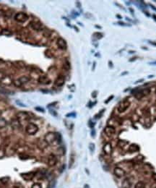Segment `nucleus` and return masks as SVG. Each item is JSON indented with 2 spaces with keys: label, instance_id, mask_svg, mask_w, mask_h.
Wrapping results in <instances>:
<instances>
[{
  "label": "nucleus",
  "instance_id": "obj_16",
  "mask_svg": "<svg viewBox=\"0 0 156 188\" xmlns=\"http://www.w3.org/2000/svg\"><path fill=\"white\" fill-rule=\"evenodd\" d=\"M51 80H49V78L46 76H41L39 77L38 79V83L41 84H49L50 83Z\"/></svg>",
  "mask_w": 156,
  "mask_h": 188
},
{
  "label": "nucleus",
  "instance_id": "obj_2",
  "mask_svg": "<svg viewBox=\"0 0 156 188\" xmlns=\"http://www.w3.org/2000/svg\"><path fill=\"white\" fill-rule=\"evenodd\" d=\"M38 131V127L34 123H29L26 128H25V132L29 135H34Z\"/></svg>",
  "mask_w": 156,
  "mask_h": 188
},
{
  "label": "nucleus",
  "instance_id": "obj_18",
  "mask_svg": "<svg viewBox=\"0 0 156 188\" xmlns=\"http://www.w3.org/2000/svg\"><path fill=\"white\" fill-rule=\"evenodd\" d=\"M12 125L14 128H18L20 126V121L17 119H14L12 121Z\"/></svg>",
  "mask_w": 156,
  "mask_h": 188
},
{
  "label": "nucleus",
  "instance_id": "obj_8",
  "mask_svg": "<svg viewBox=\"0 0 156 188\" xmlns=\"http://www.w3.org/2000/svg\"><path fill=\"white\" fill-rule=\"evenodd\" d=\"M16 117H17V119L20 122H25V121H27L28 120V119H29V114H28L27 112H18L16 115Z\"/></svg>",
  "mask_w": 156,
  "mask_h": 188
},
{
  "label": "nucleus",
  "instance_id": "obj_22",
  "mask_svg": "<svg viewBox=\"0 0 156 188\" xmlns=\"http://www.w3.org/2000/svg\"><path fill=\"white\" fill-rule=\"evenodd\" d=\"M138 150V147L136 146L135 145H132L131 146L129 147V150L130 151V152H133V151H136V150Z\"/></svg>",
  "mask_w": 156,
  "mask_h": 188
},
{
  "label": "nucleus",
  "instance_id": "obj_40",
  "mask_svg": "<svg viewBox=\"0 0 156 188\" xmlns=\"http://www.w3.org/2000/svg\"><path fill=\"white\" fill-rule=\"evenodd\" d=\"M153 75H150V76H148V77H153Z\"/></svg>",
  "mask_w": 156,
  "mask_h": 188
},
{
  "label": "nucleus",
  "instance_id": "obj_17",
  "mask_svg": "<svg viewBox=\"0 0 156 188\" xmlns=\"http://www.w3.org/2000/svg\"><path fill=\"white\" fill-rule=\"evenodd\" d=\"M121 187H122V188L131 187V182L129 181V179H124L123 180V182H122Z\"/></svg>",
  "mask_w": 156,
  "mask_h": 188
},
{
  "label": "nucleus",
  "instance_id": "obj_35",
  "mask_svg": "<svg viewBox=\"0 0 156 188\" xmlns=\"http://www.w3.org/2000/svg\"><path fill=\"white\" fill-rule=\"evenodd\" d=\"M150 64H152V65H156V61L155 62H150Z\"/></svg>",
  "mask_w": 156,
  "mask_h": 188
},
{
  "label": "nucleus",
  "instance_id": "obj_24",
  "mask_svg": "<svg viewBox=\"0 0 156 188\" xmlns=\"http://www.w3.org/2000/svg\"><path fill=\"white\" fill-rule=\"evenodd\" d=\"M93 36L95 37V38H98V39H100V38H101L102 37H103V34L101 33H98H98H94Z\"/></svg>",
  "mask_w": 156,
  "mask_h": 188
},
{
  "label": "nucleus",
  "instance_id": "obj_33",
  "mask_svg": "<svg viewBox=\"0 0 156 188\" xmlns=\"http://www.w3.org/2000/svg\"><path fill=\"white\" fill-rule=\"evenodd\" d=\"M142 81H143V79H141V80H137V81H136L135 82V84L138 83H140V82H142Z\"/></svg>",
  "mask_w": 156,
  "mask_h": 188
},
{
  "label": "nucleus",
  "instance_id": "obj_19",
  "mask_svg": "<svg viewBox=\"0 0 156 188\" xmlns=\"http://www.w3.org/2000/svg\"><path fill=\"white\" fill-rule=\"evenodd\" d=\"M63 67L64 69L66 70H69L70 69V64H69L68 60H65L63 63Z\"/></svg>",
  "mask_w": 156,
  "mask_h": 188
},
{
  "label": "nucleus",
  "instance_id": "obj_11",
  "mask_svg": "<svg viewBox=\"0 0 156 188\" xmlns=\"http://www.w3.org/2000/svg\"><path fill=\"white\" fill-rule=\"evenodd\" d=\"M104 132L108 137H112L116 132V129L114 127L112 126H107L104 129Z\"/></svg>",
  "mask_w": 156,
  "mask_h": 188
},
{
  "label": "nucleus",
  "instance_id": "obj_12",
  "mask_svg": "<svg viewBox=\"0 0 156 188\" xmlns=\"http://www.w3.org/2000/svg\"><path fill=\"white\" fill-rule=\"evenodd\" d=\"M56 44H57V46L59 47V49H62V50H65L66 49V46H67L66 41L62 38H59L57 39Z\"/></svg>",
  "mask_w": 156,
  "mask_h": 188
},
{
  "label": "nucleus",
  "instance_id": "obj_13",
  "mask_svg": "<svg viewBox=\"0 0 156 188\" xmlns=\"http://www.w3.org/2000/svg\"><path fill=\"white\" fill-rule=\"evenodd\" d=\"M114 173L118 178H121L124 177L125 174H126V171L121 168L116 167L114 170Z\"/></svg>",
  "mask_w": 156,
  "mask_h": 188
},
{
  "label": "nucleus",
  "instance_id": "obj_6",
  "mask_svg": "<svg viewBox=\"0 0 156 188\" xmlns=\"http://www.w3.org/2000/svg\"><path fill=\"white\" fill-rule=\"evenodd\" d=\"M150 93V89H143V90H140L136 92L135 93V96L137 99H141L145 96H147Z\"/></svg>",
  "mask_w": 156,
  "mask_h": 188
},
{
  "label": "nucleus",
  "instance_id": "obj_38",
  "mask_svg": "<svg viewBox=\"0 0 156 188\" xmlns=\"http://www.w3.org/2000/svg\"><path fill=\"white\" fill-rule=\"evenodd\" d=\"M142 49H145V50H147V48H146V47H142Z\"/></svg>",
  "mask_w": 156,
  "mask_h": 188
},
{
  "label": "nucleus",
  "instance_id": "obj_4",
  "mask_svg": "<svg viewBox=\"0 0 156 188\" xmlns=\"http://www.w3.org/2000/svg\"><path fill=\"white\" fill-rule=\"evenodd\" d=\"M130 106V102L129 101H124L120 103V104L118 106V112L119 113H124L125 112L129 107Z\"/></svg>",
  "mask_w": 156,
  "mask_h": 188
},
{
  "label": "nucleus",
  "instance_id": "obj_30",
  "mask_svg": "<svg viewBox=\"0 0 156 188\" xmlns=\"http://www.w3.org/2000/svg\"><path fill=\"white\" fill-rule=\"evenodd\" d=\"M118 23L119 25H124V26H129V25L126 24V23H123V22H118Z\"/></svg>",
  "mask_w": 156,
  "mask_h": 188
},
{
  "label": "nucleus",
  "instance_id": "obj_32",
  "mask_svg": "<svg viewBox=\"0 0 156 188\" xmlns=\"http://www.w3.org/2000/svg\"><path fill=\"white\" fill-rule=\"evenodd\" d=\"M92 95H93V98L96 97V95H97V91H94Z\"/></svg>",
  "mask_w": 156,
  "mask_h": 188
},
{
  "label": "nucleus",
  "instance_id": "obj_28",
  "mask_svg": "<svg viewBox=\"0 0 156 188\" xmlns=\"http://www.w3.org/2000/svg\"><path fill=\"white\" fill-rule=\"evenodd\" d=\"M113 98H114V96H113V95H112V96H110V97L108 98L107 100H106V104H108V102H109V101H111V100H112V99H113Z\"/></svg>",
  "mask_w": 156,
  "mask_h": 188
},
{
  "label": "nucleus",
  "instance_id": "obj_26",
  "mask_svg": "<svg viewBox=\"0 0 156 188\" xmlns=\"http://www.w3.org/2000/svg\"><path fill=\"white\" fill-rule=\"evenodd\" d=\"M94 149H95V145L93 143H90V150L91 152H93Z\"/></svg>",
  "mask_w": 156,
  "mask_h": 188
},
{
  "label": "nucleus",
  "instance_id": "obj_41",
  "mask_svg": "<svg viewBox=\"0 0 156 188\" xmlns=\"http://www.w3.org/2000/svg\"><path fill=\"white\" fill-rule=\"evenodd\" d=\"M117 17H118V18H121V16H119V15H117Z\"/></svg>",
  "mask_w": 156,
  "mask_h": 188
},
{
  "label": "nucleus",
  "instance_id": "obj_39",
  "mask_svg": "<svg viewBox=\"0 0 156 188\" xmlns=\"http://www.w3.org/2000/svg\"><path fill=\"white\" fill-rule=\"evenodd\" d=\"M95 26H96V28H101V27H99V26H98V25H95Z\"/></svg>",
  "mask_w": 156,
  "mask_h": 188
},
{
  "label": "nucleus",
  "instance_id": "obj_10",
  "mask_svg": "<svg viewBox=\"0 0 156 188\" xmlns=\"http://www.w3.org/2000/svg\"><path fill=\"white\" fill-rule=\"evenodd\" d=\"M103 150L104 153L106 155H108V156H110L111 155V153L113 152V148H112V146L110 143H106L103 147Z\"/></svg>",
  "mask_w": 156,
  "mask_h": 188
},
{
  "label": "nucleus",
  "instance_id": "obj_5",
  "mask_svg": "<svg viewBox=\"0 0 156 188\" xmlns=\"http://www.w3.org/2000/svg\"><path fill=\"white\" fill-rule=\"evenodd\" d=\"M15 20L17 22H20V23H24L25 21L28 20V15L27 14H25V12H18L17 14L15 15V17H14Z\"/></svg>",
  "mask_w": 156,
  "mask_h": 188
},
{
  "label": "nucleus",
  "instance_id": "obj_37",
  "mask_svg": "<svg viewBox=\"0 0 156 188\" xmlns=\"http://www.w3.org/2000/svg\"><path fill=\"white\" fill-rule=\"evenodd\" d=\"M109 65H111V67H112V66H113V64H112V62H111V61L109 62Z\"/></svg>",
  "mask_w": 156,
  "mask_h": 188
},
{
  "label": "nucleus",
  "instance_id": "obj_25",
  "mask_svg": "<svg viewBox=\"0 0 156 188\" xmlns=\"http://www.w3.org/2000/svg\"><path fill=\"white\" fill-rule=\"evenodd\" d=\"M31 188H42V186L40 183L36 182V183H34L33 185H32Z\"/></svg>",
  "mask_w": 156,
  "mask_h": 188
},
{
  "label": "nucleus",
  "instance_id": "obj_9",
  "mask_svg": "<svg viewBox=\"0 0 156 188\" xmlns=\"http://www.w3.org/2000/svg\"><path fill=\"white\" fill-rule=\"evenodd\" d=\"M57 158L56 156L54 154H51L48 158V161H47V164L49 165L50 167H54L56 164H57Z\"/></svg>",
  "mask_w": 156,
  "mask_h": 188
},
{
  "label": "nucleus",
  "instance_id": "obj_15",
  "mask_svg": "<svg viewBox=\"0 0 156 188\" xmlns=\"http://www.w3.org/2000/svg\"><path fill=\"white\" fill-rule=\"evenodd\" d=\"M65 83V77L63 76V75H59L56 79L54 84L55 85L58 86V87H61Z\"/></svg>",
  "mask_w": 156,
  "mask_h": 188
},
{
  "label": "nucleus",
  "instance_id": "obj_23",
  "mask_svg": "<svg viewBox=\"0 0 156 188\" xmlns=\"http://www.w3.org/2000/svg\"><path fill=\"white\" fill-rule=\"evenodd\" d=\"M51 35V32L50 31L49 29H46V30H45L44 32H43V35H44L45 37H47V38H48V37H49Z\"/></svg>",
  "mask_w": 156,
  "mask_h": 188
},
{
  "label": "nucleus",
  "instance_id": "obj_34",
  "mask_svg": "<svg viewBox=\"0 0 156 188\" xmlns=\"http://www.w3.org/2000/svg\"><path fill=\"white\" fill-rule=\"evenodd\" d=\"M137 58V57H133V58H131V59H130V62H133V60L135 61Z\"/></svg>",
  "mask_w": 156,
  "mask_h": 188
},
{
  "label": "nucleus",
  "instance_id": "obj_29",
  "mask_svg": "<svg viewBox=\"0 0 156 188\" xmlns=\"http://www.w3.org/2000/svg\"><path fill=\"white\" fill-rule=\"evenodd\" d=\"M148 43H149L150 44H151V45L154 46H156V42L152 41H148Z\"/></svg>",
  "mask_w": 156,
  "mask_h": 188
},
{
  "label": "nucleus",
  "instance_id": "obj_27",
  "mask_svg": "<svg viewBox=\"0 0 156 188\" xmlns=\"http://www.w3.org/2000/svg\"><path fill=\"white\" fill-rule=\"evenodd\" d=\"M35 110H37L38 112H44V109L43 108H41V107H36V108H35Z\"/></svg>",
  "mask_w": 156,
  "mask_h": 188
},
{
  "label": "nucleus",
  "instance_id": "obj_20",
  "mask_svg": "<svg viewBox=\"0 0 156 188\" xmlns=\"http://www.w3.org/2000/svg\"><path fill=\"white\" fill-rule=\"evenodd\" d=\"M135 188H145V185L143 182H138L135 186Z\"/></svg>",
  "mask_w": 156,
  "mask_h": 188
},
{
  "label": "nucleus",
  "instance_id": "obj_21",
  "mask_svg": "<svg viewBox=\"0 0 156 188\" xmlns=\"http://www.w3.org/2000/svg\"><path fill=\"white\" fill-rule=\"evenodd\" d=\"M7 125V122L6 121L2 118H0V128H2V127H4L5 126Z\"/></svg>",
  "mask_w": 156,
  "mask_h": 188
},
{
  "label": "nucleus",
  "instance_id": "obj_14",
  "mask_svg": "<svg viewBox=\"0 0 156 188\" xmlns=\"http://www.w3.org/2000/svg\"><path fill=\"white\" fill-rule=\"evenodd\" d=\"M35 173L34 172H28V173H23L21 174V177L26 181H31L34 178Z\"/></svg>",
  "mask_w": 156,
  "mask_h": 188
},
{
  "label": "nucleus",
  "instance_id": "obj_3",
  "mask_svg": "<svg viewBox=\"0 0 156 188\" xmlns=\"http://www.w3.org/2000/svg\"><path fill=\"white\" fill-rule=\"evenodd\" d=\"M31 80V78L28 76H22L19 77L17 80H14V85L16 87H21L23 85L27 83Z\"/></svg>",
  "mask_w": 156,
  "mask_h": 188
},
{
  "label": "nucleus",
  "instance_id": "obj_36",
  "mask_svg": "<svg viewBox=\"0 0 156 188\" xmlns=\"http://www.w3.org/2000/svg\"><path fill=\"white\" fill-rule=\"evenodd\" d=\"M153 19H154V20H155V22H156V15H153Z\"/></svg>",
  "mask_w": 156,
  "mask_h": 188
},
{
  "label": "nucleus",
  "instance_id": "obj_31",
  "mask_svg": "<svg viewBox=\"0 0 156 188\" xmlns=\"http://www.w3.org/2000/svg\"><path fill=\"white\" fill-rule=\"evenodd\" d=\"M150 7H151V8H152V9H153V10H154V11H155V12H156V7H155V6H154V5H153V4H150Z\"/></svg>",
  "mask_w": 156,
  "mask_h": 188
},
{
  "label": "nucleus",
  "instance_id": "obj_1",
  "mask_svg": "<svg viewBox=\"0 0 156 188\" xmlns=\"http://www.w3.org/2000/svg\"><path fill=\"white\" fill-rule=\"evenodd\" d=\"M59 135H58L57 133L53 132H49L46 133L44 136V140L48 145L53 144L55 141H56L59 138Z\"/></svg>",
  "mask_w": 156,
  "mask_h": 188
},
{
  "label": "nucleus",
  "instance_id": "obj_7",
  "mask_svg": "<svg viewBox=\"0 0 156 188\" xmlns=\"http://www.w3.org/2000/svg\"><path fill=\"white\" fill-rule=\"evenodd\" d=\"M30 26L32 29L37 31H42L43 29V25L39 21H32L30 23Z\"/></svg>",
  "mask_w": 156,
  "mask_h": 188
}]
</instances>
